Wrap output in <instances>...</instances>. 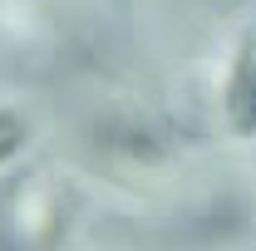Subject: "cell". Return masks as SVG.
<instances>
[{"mask_svg": "<svg viewBox=\"0 0 256 251\" xmlns=\"http://www.w3.org/2000/svg\"><path fill=\"white\" fill-rule=\"evenodd\" d=\"M20 138H25V124H20L15 114H0V162L20 148Z\"/></svg>", "mask_w": 256, "mask_h": 251, "instance_id": "2", "label": "cell"}, {"mask_svg": "<svg viewBox=\"0 0 256 251\" xmlns=\"http://www.w3.org/2000/svg\"><path fill=\"white\" fill-rule=\"evenodd\" d=\"M226 108H232V128H242V133H252V128H256V60H252V50L242 54L236 74H232Z\"/></svg>", "mask_w": 256, "mask_h": 251, "instance_id": "1", "label": "cell"}]
</instances>
